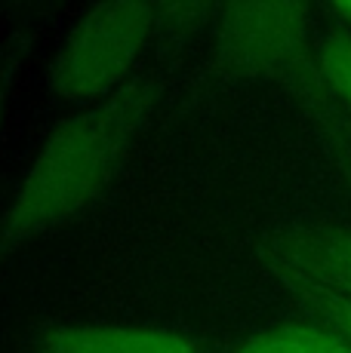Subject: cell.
Wrapping results in <instances>:
<instances>
[{
    "label": "cell",
    "mask_w": 351,
    "mask_h": 353,
    "mask_svg": "<svg viewBox=\"0 0 351 353\" xmlns=\"http://www.w3.org/2000/svg\"><path fill=\"white\" fill-rule=\"evenodd\" d=\"M160 90V71H145L111 99L59 120L0 215V268L19 249L65 228L96 203L148 126Z\"/></svg>",
    "instance_id": "obj_1"
},
{
    "label": "cell",
    "mask_w": 351,
    "mask_h": 353,
    "mask_svg": "<svg viewBox=\"0 0 351 353\" xmlns=\"http://www.w3.org/2000/svg\"><path fill=\"white\" fill-rule=\"evenodd\" d=\"M213 56L222 71L290 86L330 108V90L312 50V12L302 3H228L213 16Z\"/></svg>",
    "instance_id": "obj_2"
},
{
    "label": "cell",
    "mask_w": 351,
    "mask_h": 353,
    "mask_svg": "<svg viewBox=\"0 0 351 353\" xmlns=\"http://www.w3.org/2000/svg\"><path fill=\"white\" fill-rule=\"evenodd\" d=\"M179 12L164 3H99L84 12L46 71L53 96L71 105H99L130 83L151 34Z\"/></svg>",
    "instance_id": "obj_3"
},
{
    "label": "cell",
    "mask_w": 351,
    "mask_h": 353,
    "mask_svg": "<svg viewBox=\"0 0 351 353\" xmlns=\"http://www.w3.org/2000/svg\"><path fill=\"white\" fill-rule=\"evenodd\" d=\"M204 344L170 329L105 323H46L22 338V353H200Z\"/></svg>",
    "instance_id": "obj_4"
},
{
    "label": "cell",
    "mask_w": 351,
    "mask_h": 353,
    "mask_svg": "<svg viewBox=\"0 0 351 353\" xmlns=\"http://www.w3.org/2000/svg\"><path fill=\"white\" fill-rule=\"evenodd\" d=\"M268 261L351 298V234H293L268 249Z\"/></svg>",
    "instance_id": "obj_5"
},
{
    "label": "cell",
    "mask_w": 351,
    "mask_h": 353,
    "mask_svg": "<svg viewBox=\"0 0 351 353\" xmlns=\"http://www.w3.org/2000/svg\"><path fill=\"white\" fill-rule=\"evenodd\" d=\"M234 353H351V344L327 325L287 323L247 338Z\"/></svg>",
    "instance_id": "obj_6"
},
{
    "label": "cell",
    "mask_w": 351,
    "mask_h": 353,
    "mask_svg": "<svg viewBox=\"0 0 351 353\" xmlns=\"http://www.w3.org/2000/svg\"><path fill=\"white\" fill-rule=\"evenodd\" d=\"M278 274L283 276V283L321 316L327 329H333L336 335H342L351 344V298L348 295L323 286V283L308 280V276H299V274H287V270H278Z\"/></svg>",
    "instance_id": "obj_7"
},
{
    "label": "cell",
    "mask_w": 351,
    "mask_h": 353,
    "mask_svg": "<svg viewBox=\"0 0 351 353\" xmlns=\"http://www.w3.org/2000/svg\"><path fill=\"white\" fill-rule=\"evenodd\" d=\"M317 68L330 96L351 111V34L345 28L330 31L317 43Z\"/></svg>",
    "instance_id": "obj_8"
},
{
    "label": "cell",
    "mask_w": 351,
    "mask_h": 353,
    "mask_svg": "<svg viewBox=\"0 0 351 353\" xmlns=\"http://www.w3.org/2000/svg\"><path fill=\"white\" fill-rule=\"evenodd\" d=\"M35 40H37V31L25 28V31H12L0 43V126H3V114H6V105H10L12 83H16L28 52L35 50Z\"/></svg>",
    "instance_id": "obj_9"
},
{
    "label": "cell",
    "mask_w": 351,
    "mask_h": 353,
    "mask_svg": "<svg viewBox=\"0 0 351 353\" xmlns=\"http://www.w3.org/2000/svg\"><path fill=\"white\" fill-rule=\"evenodd\" d=\"M333 12H336V16H342V19H348V22H351V3H339V6H333Z\"/></svg>",
    "instance_id": "obj_10"
}]
</instances>
